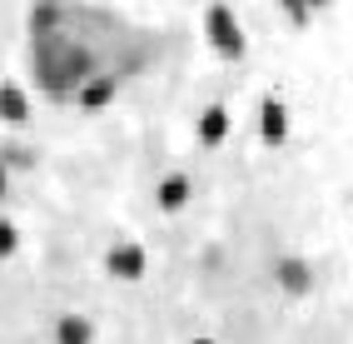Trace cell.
<instances>
[{"label": "cell", "mask_w": 353, "mask_h": 344, "mask_svg": "<svg viewBox=\"0 0 353 344\" xmlns=\"http://www.w3.org/2000/svg\"><path fill=\"white\" fill-rule=\"evenodd\" d=\"M30 65H35V85L55 100H70L75 90L95 75V55L90 45L75 40L70 30H40L30 35Z\"/></svg>", "instance_id": "obj_1"}, {"label": "cell", "mask_w": 353, "mask_h": 344, "mask_svg": "<svg viewBox=\"0 0 353 344\" xmlns=\"http://www.w3.org/2000/svg\"><path fill=\"white\" fill-rule=\"evenodd\" d=\"M204 30H209V45H214L219 55H229V60L244 55V26H239V15H234L229 0H214V6H209Z\"/></svg>", "instance_id": "obj_2"}, {"label": "cell", "mask_w": 353, "mask_h": 344, "mask_svg": "<svg viewBox=\"0 0 353 344\" xmlns=\"http://www.w3.org/2000/svg\"><path fill=\"white\" fill-rule=\"evenodd\" d=\"M110 274L114 280H145V265H150V255H145V245H134V240H120L110 249Z\"/></svg>", "instance_id": "obj_3"}, {"label": "cell", "mask_w": 353, "mask_h": 344, "mask_svg": "<svg viewBox=\"0 0 353 344\" xmlns=\"http://www.w3.org/2000/svg\"><path fill=\"white\" fill-rule=\"evenodd\" d=\"M114 90H120V75L95 70V75H90V80H85V85H80L70 100H75L80 110H100V105H110V100H114Z\"/></svg>", "instance_id": "obj_4"}, {"label": "cell", "mask_w": 353, "mask_h": 344, "mask_svg": "<svg viewBox=\"0 0 353 344\" xmlns=\"http://www.w3.org/2000/svg\"><path fill=\"white\" fill-rule=\"evenodd\" d=\"M190 195H194V180L184 175V170H174V175H164L159 185H154V200H159V210H184V204H190Z\"/></svg>", "instance_id": "obj_5"}, {"label": "cell", "mask_w": 353, "mask_h": 344, "mask_svg": "<svg viewBox=\"0 0 353 344\" xmlns=\"http://www.w3.org/2000/svg\"><path fill=\"white\" fill-rule=\"evenodd\" d=\"M0 120L6 125H26L30 120V95L15 80H0Z\"/></svg>", "instance_id": "obj_6"}, {"label": "cell", "mask_w": 353, "mask_h": 344, "mask_svg": "<svg viewBox=\"0 0 353 344\" xmlns=\"http://www.w3.org/2000/svg\"><path fill=\"white\" fill-rule=\"evenodd\" d=\"M259 135H264L269 145L289 140V110H284V100H264V110H259Z\"/></svg>", "instance_id": "obj_7"}, {"label": "cell", "mask_w": 353, "mask_h": 344, "mask_svg": "<svg viewBox=\"0 0 353 344\" xmlns=\"http://www.w3.org/2000/svg\"><path fill=\"white\" fill-rule=\"evenodd\" d=\"M224 135H229V110L224 105H209L204 115H199V145H224Z\"/></svg>", "instance_id": "obj_8"}, {"label": "cell", "mask_w": 353, "mask_h": 344, "mask_svg": "<svg viewBox=\"0 0 353 344\" xmlns=\"http://www.w3.org/2000/svg\"><path fill=\"white\" fill-rule=\"evenodd\" d=\"M274 280L284 285L289 294H303V289L314 285V280H309V265H303V260H279V265H274Z\"/></svg>", "instance_id": "obj_9"}, {"label": "cell", "mask_w": 353, "mask_h": 344, "mask_svg": "<svg viewBox=\"0 0 353 344\" xmlns=\"http://www.w3.org/2000/svg\"><path fill=\"white\" fill-rule=\"evenodd\" d=\"M90 339H95V329H90V319H85V314H60L55 344H90Z\"/></svg>", "instance_id": "obj_10"}, {"label": "cell", "mask_w": 353, "mask_h": 344, "mask_svg": "<svg viewBox=\"0 0 353 344\" xmlns=\"http://www.w3.org/2000/svg\"><path fill=\"white\" fill-rule=\"evenodd\" d=\"M15 249H20V229L10 220H0V260H10Z\"/></svg>", "instance_id": "obj_11"}, {"label": "cell", "mask_w": 353, "mask_h": 344, "mask_svg": "<svg viewBox=\"0 0 353 344\" xmlns=\"http://www.w3.org/2000/svg\"><path fill=\"white\" fill-rule=\"evenodd\" d=\"M279 6H284V15L294 20V26H303V20L314 15V10H309V0H279Z\"/></svg>", "instance_id": "obj_12"}, {"label": "cell", "mask_w": 353, "mask_h": 344, "mask_svg": "<svg viewBox=\"0 0 353 344\" xmlns=\"http://www.w3.org/2000/svg\"><path fill=\"white\" fill-rule=\"evenodd\" d=\"M6 185H10V165H6V145H0V195H6Z\"/></svg>", "instance_id": "obj_13"}, {"label": "cell", "mask_w": 353, "mask_h": 344, "mask_svg": "<svg viewBox=\"0 0 353 344\" xmlns=\"http://www.w3.org/2000/svg\"><path fill=\"white\" fill-rule=\"evenodd\" d=\"M194 344H214V339H194Z\"/></svg>", "instance_id": "obj_14"}]
</instances>
